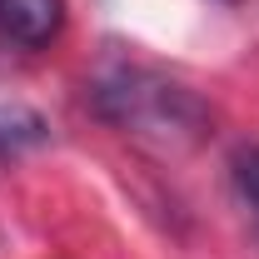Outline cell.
I'll return each instance as SVG.
<instances>
[{
	"label": "cell",
	"instance_id": "2",
	"mask_svg": "<svg viewBox=\"0 0 259 259\" xmlns=\"http://www.w3.org/2000/svg\"><path fill=\"white\" fill-rule=\"evenodd\" d=\"M65 30V0H0V35L10 45L45 50Z\"/></svg>",
	"mask_w": 259,
	"mask_h": 259
},
{
	"label": "cell",
	"instance_id": "3",
	"mask_svg": "<svg viewBox=\"0 0 259 259\" xmlns=\"http://www.w3.org/2000/svg\"><path fill=\"white\" fill-rule=\"evenodd\" d=\"M234 190H239V199H244V209L259 229V145H244L234 155Z\"/></svg>",
	"mask_w": 259,
	"mask_h": 259
},
{
	"label": "cell",
	"instance_id": "1",
	"mask_svg": "<svg viewBox=\"0 0 259 259\" xmlns=\"http://www.w3.org/2000/svg\"><path fill=\"white\" fill-rule=\"evenodd\" d=\"M90 100L110 125L160 150H185L194 140H204L209 130V110L185 85L164 80L145 65H105L90 85Z\"/></svg>",
	"mask_w": 259,
	"mask_h": 259
}]
</instances>
